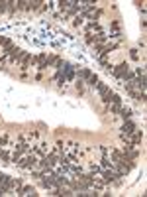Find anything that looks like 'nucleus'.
I'll return each instance as SVG.
<instances>
[{"label":"nucleus","mask_w":147,"mask_h":197,"mask_svg":"<svg viewBox=\"0 0 147 197\" xmlns=\"http://www.w3.org/2000/svg\"><path fill=\"white\" fill-rule=\"evenodd\" d=\"M120 130H122V134H126V136H131V134H134V132H135V124H134V122H131V120H130V118H127V120H126V122H124V124H122V128H120Z\"/></svg>","instance_id":"1"},{"label":"nucleus","mask_w":147,"mask_h":197,"mask_svg":"<svg viewBox=\"0 0 147 197\" xmlns=\"http://www.w3.org/2000/svg\"><path fill=\"white\" fill-rule=\"evenodd\" d=\"M127 69H130V67H127L126 63H122V65H118V67H114V69H112V73L116 75V77H120V79H122V77H124V73L127 71Z\"/></svg>","instance_id":"2"},{"label":"nucleus","mask_w":147,"mask_h":197,"mask_svg":"<svg viewBox=\"0 0 147 197\" xmlns=\"http://www.w3.org/2000/svg\"><path fill=\"white\" fill-rule=\"evenodd\" d=\"M102 177H104V183H112V181H116V180H118L116 173H114V170H106Z\"/></svg>","instance_id":"3"},{"label":"nucleus","mask_w":147,"mask_h":197,"mask_svg":"<svg viewBox=\"0 0 147 197\" xmlns=\"http://www.w3.org/2000/svg\"><path fill=\"white\" fill-rule=\"evenodd\" d=\"M37 69H39V71H43V69H47V55H45V53L37 55Z\"/></svg>","instance_id":"4"},{"label":"nucleus","mask_w":147,"mask_h":197,"mask_svg":"<svg viewBox=\"0 0 147 197\" xmlns=\"http://www.w3.org/2000/svg\"><path fill=\"white\" fill-rule=\"evenodd\" d=\"M18 195H22V197H26V195H37L35 193V191H34V187H30V185H26V187H22V189L20 191H18Z\"/></svg>","instance_id":"5"},{"label":"nucleus","mask_w":147,"mask_h":197,"mask_svg":"<svg viewBox=\"0 0 147 197\" xmlns=\"http://www.w3.org/2000/svg\"><path fill=\"white\" fill-rule=\"evenodd\" d=\"M0 160H2V164H6V166H8V164H10V154H8L6 152V150H0Z\"/></svg>","instance_id":"6"},{"label":"nucleus","mask_w":147,"mask_h":197,"mask_svg":"<svg viewBox=\"0 0 147 197\" xmlns=\"http://www.w3.org/2000/svg\"><path fill=\"white\" fill-rule=\"evenodd\" d=\"M100 162H102V164H100V166L104 168V170H114V168H116V166H114V164H110V160H108V158H106V156H104V158H102V160H100Z\"/></svg>","instance_id":"7"},{"label":"nucleus","mask_w":147,"mask_h":197,"mask_svg":"<svg viewBox=\"0 0 147 197\" xmlns=\"http://www.w3.org/2000/svg\"><path fill=\"white\" fill-rule=\"evenodd\" d=\"M94 87H96L98 89V93H100V95L104 97V95H106V93L108 91H110V89H108V85H104V83H96V85H94Z\"/></svg>","instance_id":"8"},{"label":"nucleus","mask_w":147,"mask_h":197,"mask_svg":"<svg viewBox=\"0 0 147 197\" xmlns=\"http://www.w3.org/2000/svg\"><path fill=\"white\" fill-rule=\"evenodd\" d=\"M120 116H122L124 120H127V118L131 116V110L127 109V106H122V109H120Z\"/></svg>","instance_id":"9"},{"label":"nucleus","mask_w":147,"mask_h":197,"mask_svg":"<svg viewBox=\"0 0 147 197\" xmlns=\"http://www.w3.org/2000/svg\"><path fill=\"white\" fill-rule=\"evenodd\" d=\"M90 75V69H79V79H88Z\"/></svg>","instance_id":"10"},{"label":"nucleus","mask_w":147,"mask_h":197,"mask_svg":"<svg viewBox=\"0 0 147 197\" xmlns=\"http://www.w3.org/2000/svg\"><path fill=\"white\" fill-rule=\"evenodd\" d=\"M0 45H2V48H10L12 45V41L8 40V37H4V36H0Z\"/></svg>","instance_id":"11"},{"label":"nucleus","mask_w":147,"mask_h":197,"mask_svg":"<svg viewBox=\"0 0 147 197\" xmlns=\"http://www.w3.org/2000/svg\"><path fill=\"white\" fill-rule=\"evenodd\" d=\"M86 83H88V85H92V87H94V85H96V83H98V77H96V75H90V77L86 79Z\"/></svg>","instance_id":"12"},{"label":"nucleus","mask_w":147,"mask_h":197,"mask_svg":"<svg viewBox=\"0 0 147 197\" xmlns=\"http://www.w3.org/2000/svg\"><path fill=\"white\" fill-rule=\"evenodd\" d=\"M6 8H8V0H2V2H0V14L6 12Z\"/></svg>","instance_id":"13"},{"label":"nucleus","mask_w":147,"mask_h":197,"mask_svg":"<svg viewBox=\"0 0 147 197\" xmlns=\"http://www.w3.org/2000/svg\"><path fill=\"white\" fill-rule=\"evenodd\" d=\"M57 63V57L55 55H49V57H47V65H55Z\"/></svg>","instance_id":"14"},{"label":"nucleus","mask_w":147,"mask_h":197,"mask_svg":"<svg viewBox=\"0 0 147 197\" xmlns=\"http://www.w3.org/2000/svg\"><path fill=\"white\" fill-rule=\"evenodd\" d=\"M8 144V136L4 134V136H0V146H6Z\"/></svg>","instance_id":"15"},{"label":"nucleus","mask_w":147,"mask_h":197,"mask_svg":"<svg viewBox=\"0 0 147 197\" xmlns=\"http://www.w3.org/2000/svg\"><path fill=\"white\" fill-rule=\"evenodd\" d=\"M130 57H131V59H137V57H139V53H137V49H130Z\"/></svg>","instance_id":"16"},{"label":"nucleus","mask_w":147,"mask_h":197,"mask_svg":"<svg viewBox=\"0 0 147 197\" xmlns=\"http://www.w3.org/2000/svg\"><path fill=\"white\" fill-rule=\"evenodd\" d=\"M120 109H122V105H112V106H110V110H112V112H116V114L120 112Z\"/></svg>","instance_id":"17"},{"label":"nucleus","mask_w":147,"mask_h":197,"mask_svg":"<svg viewBox=\"0 0 147 197\" xmlns=\"http://www.w3.org/2000/svg\"><path fill=\"white\" fill-rule=\"evenodd\" d=\"M73 24H75V26H80V24H83V16H80V14H79L77 18H75V22H73Z\"/></svg>","instance_id":"18"},{"label":"nucleus","mask_w":147,"mask_h":197,"mask_svg":"<svg viewBox=\"0 0 147 197\" xmlns=\"http://www.w3.org/2000/svg\"><path fill=\"white\" fill-rule=\"evenodd\" d=\"M135 75H145V67H137L135 69Z\"/></svg>","instance_id":"19"},{"label":"nucleus","mask_w":147,"mask_h":197,"mask_svg":"<svg viewBox=\"0 0 147 197\" xmlns=\"http://www.w3.org/2000/svg\"><path fill=\"white\" fill-rule=\"evenodd\" d=\"M100 152H102V156H108V148L106 146H100Z\"/></svg>","instance_id":"20"}]
</instances>
